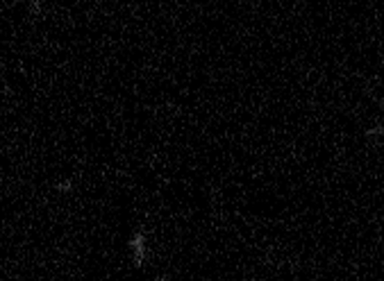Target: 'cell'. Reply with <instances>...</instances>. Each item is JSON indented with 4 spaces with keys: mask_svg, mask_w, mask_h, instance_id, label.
Instances as JSON below:
<instances>
[{
    "mask_svg": "<svg viewBox=\"0 0 384 281\" xmlns=\"http://www.w3.org/2000/svg\"><path fill=\"white\" fill-rule=\"evenodd\" d=\"M382 134H384V127H382V125H373V127H366L364 136H366V138H382Z\"/></svg>",
    "mask_w": 384,
    "mask_h": 281,
    "instance_id": "3957f363",
    "label": "cell"
},
{
    "mask_svg": "<svg viewBox=\"0 0 384 281\" xmlns=\"http://www.w3.org/2000/svg\"><path fill=\"white\" fill-rule=\"evenodd\" d=\"M28 11L32 16H41V14H44V2H41V0H30V2H28Z\"/></svg>",
    "mask_w": 384,
    "mask_h": 281,
    "instance_id": "7a4b0ae2",
    "label": "cell"
},
{
    "mask_svg": "<svg viewBox=\"0 0 384 281\" xmlns=\"http://www.w3.org/2000/svg\"><path fill=\"white\" fill-rule=\"evenodd\" d=\"M148 281H171V277H168V275H159V277H155V279H148Z\"/></svg>",
    "mask_w": 384,
    "mask_h": 281,
    "instance_id": "5b68a950",
    "label": "cell"
},
{
    "mask_svg": "<svg viewBox=\"0 0 384 281\" xmlns=\"http://www.w3.org/2000/svg\"><path fill=\"white\" fill-rule=\"evenodd\" d=\"M55 191L57 193H71L73 191V182H71V179H59V182L55 184Z\"/></svg>",
    "mask_w": 384,
    "mask_h": 281,
    "instance_id": "277c9868",
    "label": "cell"
},
{
    "mask_svg": "<svg viewBox=\"0 0 384 281\" xmlns=\"http://www.w3.org/2000/svg\"><path fill=\"white\" fill-rule=\"evenodd\" d=\"M130 254H132V263L137 270H141L146 266V257H148V236L146 232H134L128 241Z\"/></svg>",
    "mask_w": 384,
    "mask_h": 281,
    "instance_id": "6da1fadb",
    "label": "cell"
}]
</instances>
